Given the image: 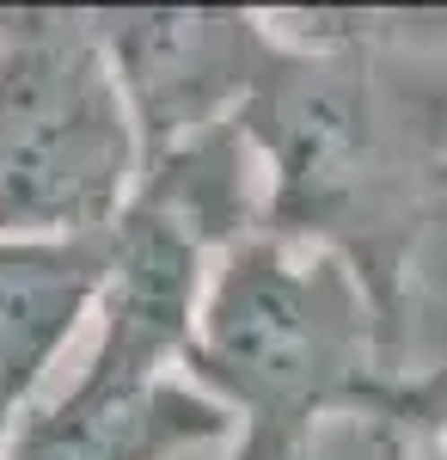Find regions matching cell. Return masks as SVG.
<instances>
[{
	"mask_svg": "<svg viewBox=\"0 0 447 460\" xmlns=\"http://www.w3.org/2000/svg\"><path fill=\"white\" fill-rule=\"evenodd\" d=\"M129 203H147L166 221H178L215 264L233 246L258 240L264 221H270V184H264L258 147L245 136V117L203 129V136L178 142L172 154L147 160Z\"/></svg>",
	"mask_w": 447,
	"mask_h": 460,
	"instance_id": "ba28073f",
	"label": "cell"
},
{
	"mask_svg": "<svg viewBox=\"0 0 447 460\" xmlns=\"http://www.w3.org/2000/svg\"><path fill=\"white\" fill-rule=\"evenodd\" d=\"M233 418L190 375L147 387H104L74 375L56 399H37L0 460H184L227 448Z\"/></svg>",
	"mask_w": 447,
	"mask_h": 460,
	"instance_id": "8992f818",
	"label": "cell"
},
{
	"mask_svg": "<svg viewBox=\"0 0 447 460\" xmlns=\"http://www.w3.org/2000/svg\"><path fill=\"white\" fill-rule=\"evenodd\" d=\"M110 74L129 99L141 136V166L178 142L245 117L258 80L276 56L270 13L233 6H129L92 13Z\"/></svg>",
	"mask_w": 447,
	"mask_h": 460,
	"instance_id": "277c9868",
	"label": "cell"
},
{
	"mask_svg": "<svg viewBox=\"0 0 447 460\" xmlns=\"http://www.w3.org/2000/svg\"><path fill=\"white\" fill-rule=\"evenodd\" d=\"M245 136L264 234L362 283L392 381H447V13H270Z\"/></svg>",
	"mask_w": 447,
	"mask_h": 460,
	"instance_id": "6da1fadb",
	"label": "cell"
},
{
	"mask_svg": "<svg viewBox=\"0 0 447 460\" xmlns=\"http://www.w3.org/2000/svg\"><path fill=\"white\" fill-rule=\"evenodd\" d=\"M141 178V136L92 13H0V240H104Z\"/></svg>",
	"mask_w": 447,
	"mask_h": 460,
	"instance_id": "3957f363",
	"label": "cell"
},
{
	"mask_svg": "<svg viewBox=\"0 0 447 460\" xmlns=\"http://www.w3.org/2000/svg\"><path fill=\"white\" fill-rule=\"evenodd\" d=\"M184 375L233 418L221 460H312L319 424H368L399 387L362 283L282 234L215 264Z\"/></svg>",
	"mask_w": 447,
	"mask_h": 460,
	"instance_id": "7a4b0ae2",
	"label": "cell"
},
{
	"mask_svg": "<svg viewBox=\"0 0 447 460\" xmlns=\"http://www.w3.org/2000/svg\"><path fill=\"white\" fill-rule=\"evenodd\" d=\"M208 277H215V258L178 221H166L147 203H129L104 234L92 350L80 375L104 387H147V381L184 375L197 350Z\"/></svg>",
	"mask_w": 447,
	"mask_h": 460,
	"instance_id": "5b68a950",
	"label": "cell"
},
{
	"mask_svg": "<svg viewBox=\"0 0 447 460\" xmlns=\"http://www.w3.org/2000/svg\"><path fill=\"white\" fill-rule=\"evenodd\" d=\"M392 442L405 448V460H447V381H416Z\"/></svg>",
	"mask_w": 447,
	"mask_h": 460,
	"instance_id": "9c48e42d",
	"label": "cell"
},
{
	"mask_svg": "<svg viewBox=\"0 0 447 460\" xmlns=\"http://www.w3.org/2000/svg\"><path fill=\"white\" fill-rule=\"evenodd\" d=\"M104 240L80 246H6L0 240V455L31 418L43 381L92 319Z\"/></svg>",
	"mask_w": 447,
	"mask_h": 460,
	"instance_id": "52a82bcc",
	"label": "cell"
}]
</instances>
